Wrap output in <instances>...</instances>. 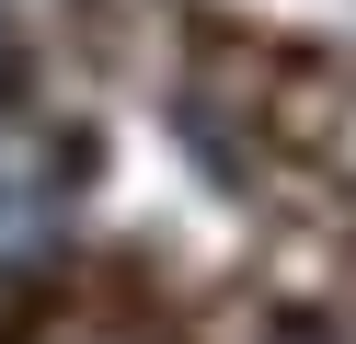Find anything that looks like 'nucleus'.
<instances>
[{
	"label": "nucleus",
	"mask_w": 356,
	"mask_h": 344,
	"mask_svg": "<svg viewBox=\"0 0 356 344\" xmlns=\"http://www.w3.org/2000/svg\"><path fill=\"white\" fill-rule=\"evenodd\" d=\"M287 344H333V333H287Z\"/></svg>",
	"instance_id": "nucleus-1"
}]
</instances>
